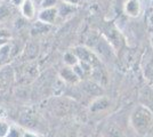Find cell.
<instances>
[{
  "mask_svg": "<svg viewBox=\"0 0 153 137\" xmlns=\"http://www.w3.org/2000/svg\"><path fill=\"white\" fill-rule=\"evenodd\" d=\"M129 124L137 135L147 136L153 131V112L145 105H137L129 117Z\"/></svg>",
  "mask_w": 153,
  "mask_h": 137,
  "instance_id": "1",
  "label": "cell"
},
{
  "mask_svg": "<svg viewBox=\"0 0 153 137\" xmlns=\"http://www.w3.org/2000/svg\"><path fill=\"white\" fill-rule=\"evenodd\" d=\"M37 17L40 23L44 24H54L58 17V8L51 7V8H42L37 13Z\"/></svg>",
  "mask_w": 153,
  "mask_h": 137,
  "instance_id": "2",
  "label": "cell"
},
{
  "mask_svg": "<svg viewBox=\"0 0 153 137\" xmlns=\"http://www.w3.org/2000/svg\"><path fill=\"white\" fill-rule=\"evenodd\" d=\"M123 12L128 17L136 19L142 13V2L140 0H127L123 5Z\"/></svg>",
  "mask_w": 153,
  "mask_h": 137,
  "instance_id": "3",
  "label": "cell"
},
{
  "mask_svg": "<svg viewBox=\"0 0 153 137\" xmlns=\"http://www.w3.org/2000/svg\"><path fill=\"white\" fill-rule=\"evenodd\" d=\"M59 77L63 79L64 81H66L68 84H73L74 85V84H78L80 81L79 76L73 70V67H70V66L63 67L59 72Z\"/></svg>",
  "mask_w": 153,
  "mask_h": 137,
  "instance_id": "4",
  "label": "cell"
},
{
  "mask_svg": "<svg viewBox=\"0 0 153 137\" xmlns=\"http://www.w3.org/2000/svg\"><path fill=\"white\" fill-rule=\"evenodd\" d=\"M19 9H21L22 15L26 20H33L37 16V8L32 0H25L23 5L19 7Z\"/></svg>",
  "mask_w": 153,
  "mask_h": 137,
  "instance_id": "5",
  "label": "cell"
},
{
  "mask_svg": "<svg viewBox=\"0 0 153 137\" xmlns=\"http://www.w3.org/2000/svg\"><path fill=\"white\" fill-rule=\"evenodd\" d=\"M110 105V101L106 97H101L95 99L91 104H90V111L93 112H98L103 111L105 109H108Z\"/></svg>",
  "mask_w": 153,
  "mask_h": 137,
  "instance_id": "6",
  "label": "cell"
},
{
  "mask_svg": "<svg viewBox=\"0 0 153 137\" xmlns=\"http://www.w3.org/2000/svg\"><path fill=\"white\" fill-rule=\"evenodd\" d=\"M64 63L66 64V66L74 67L76 65L79 64V59L73 52H68L64 55Z\"/></svg>",
  "mask_w": 153,
  "mask_h": 137,
  "instance_id": "7",
  "label": "cell"
},
{
  "mask_svg": "<svg viewBox=\"0 0 153 137\" xmlns=\"http://www.w3.org/2000/svg\"><path fill=\"white\" fill-rule=\"evenodd\" d=\"M10 39H12L10 31L7 29H0V47L8 45Z\"/></svg>",
  "mask_w": 153,
  "mask_h": 137,
  "instance_id": "8",
  "label": "cell"
},
{
  "mask_svg": "<svg viewBox=\"0 0 153 137\" xmlns=\"http://www.w3.org/2000/svg\"><path fill=\"white\" fill-rule=\"evenodd\" d=\"M23 134H24V130L19 126L10 124V128H9L7 137H23Z\"/></svg>",
  "mask_w": 153,
  "mask_h": 137,
  "instance_id": "9",
  "label": "cell"
},
{
  "mask_svg": "<svg viewBox=\"0 0 153 137\" xmlns=\"http://www.w3.org/2000/svg\"><path fill=\"white\" fill-rule=\"evenodd\" d=\"M10 128V124H8L5 119H0V137H7Z\"/></svg>",
  "mask_w": 153,
  "mask_h": 137,
  "instance_id": "10",
  "label": "cell"
},
{
  "mask_svg": "<svg viewBox=\"0 0 153 137\" xmlns=\"http://www.w3.org/2000/svg\"><path fill=\"white\" fill-rule=\"evenodd\" d=\"M41 9L42 8H51V7H57V0H44L41 2Z\"/></svg>",
  "mask_w": 153,
  "mask_h": 137,
  "instance_id": "11",
  "label": "cell"
},
{
  "mask_svg": "<svg viewBox=\"0 0 153 137\" xmlns=\"http://www.w3.org/2000/svg\"><path fill=\"white\" fill-rule=\"evenodd\" d=\"M108 135V137H123L121 130L118 129V128H115V127H111V128H110Z\"/></svg>",
  "mask_w": 153,
  "mask_h": 137,
  "instance_id": "12",
  "label": "cell"
},
{
  "mask_svg": "<svg viewBox=\"0 0 153 137\" xmlns=\"http://www.w3.org/2000/svg\"><path fill=\"white\" fill-rule=\"evenodd\" d=\"M63 1V4H66V5H69V6H78L80 2H81V0H62Z\"/></svg>",
  "mask_w": 153,
  "mask_h": 137,
  "instance_id": "13",
  "label": "cell"
},
{
  "mask_svg": "<svg viewBox=\"0 0 153 137\" xmlns=\"http://www.w3.org/2000/svg\"><path fill=\"white\" fill-rule=\"evenodd\" d=\"M147 25H149V29L153 31V10L147 16Z\"/></svg>",
  "mask_w": 153,
  "mask_h": 137,
  "instance_id": "14",
  "label": "cell"
},
{
  "mask_svg": "<svg viewBox=\"0 0 153 137\" xmlns=\"http://www.w3.org/2000/svg\"><path fill=\"white\" fill-rule=\"evenodd\" d=\"M23 137H40V136H39L38 134H36V133H32V131H24Z\"/></svg>",
  "mask_w": 153,
  "mask_h": 137,
  "instance_id": "15",
  "label": "cell"
},
{
  "mask_svg": "<svg viewBox=\"0 0 153 137\" xmlns=\"http://www.w3.org/2000/svg\"><path fill=\"white\" fill-rule=\"evenodd\" d=\"M24 1L25 0H12V5H14L15 7H21Z\"/></svg>",
  "mask_w": 153,
  "mask_h": 137,
  "instance_id": "16",
  "label": "cell"
},
{
  "mask_svg": "<svg viewBox=\"0 0 153 137\" xmlns=\"http://www.w3.org/2000/svg\"><path fill=\"white\" fill-rule=\"evenodd\" d=\"M32 1H33V4H34V5H37V6H40V5H41V2H42L44 0H32Z\"/></svg>",
  "mask_w": 153,
  "mask_h": 137,
  "instance_id": "17",
  "label": "cell"
},
{
  "mask_svg": "<svg viewBox=\"0 0 153 137\" xmlns=\"http://www.w3.org/2000/svg\"><path fill=\"white\" fill-rule=\"evenodd\" d=\"M150 42H151V46H152V48H153V33L151 34V38H150Z\"/></svg>",
  "mask_w": 153,
  "mask_h": 137,
  "instance_id": "18",
  "label": "cell"
},
{
  "mask_svg": "<svg viewBox=\"0 0 153 137\" xmlns=\"http://www.w3.org/2000/svg\"><path fill=\"white\" fill-rule=\"evenodd\" d=\"M2 62H4V59H2L1 57H0V66L2 65Z\"/></svg>",
  "mask_w": 153,
  "mask_h": 137,
  "instance_id": "19",
  "label": "cell"
},
{
  "mask_svg": "<svg viewBox=\"0 0 153 137\" xmlns=\"http://www.w3.org/2000/svg\"><path fill=\"white\" fill-rule=\"evenodd\" d=\"M151 6H152V8H153V0H151Z\"/></svg>",
  "mask_w": 153,
  "mask_h": 137,
  "instance_id": "20",
  "label": "cell"
}]
</instances>
